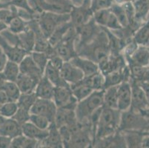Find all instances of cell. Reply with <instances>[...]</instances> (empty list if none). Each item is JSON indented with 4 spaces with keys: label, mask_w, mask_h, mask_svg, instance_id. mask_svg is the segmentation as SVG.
Masks as SVG:
<instances>
[{
    "label": "cell",
    "mask_w": 149,
    "mask_h": 148,
    "mask_svg": "<svg viewBox=\"0 0 149 148\" xmlns=\"http://www.w3.org/2000/svg\"><path fill=\"white\" fill-rule=\"evenodd\" d=\"M134 42L138 45L148 46L149 42V19L135 31Z\"/></svg>",
    "instance_id": "obj_30"
},
{
    "label": "cell",
    "mask_w": 149,
    "mask_h": 148,
    "mask_svg": "<svg viewBox=\"0 0 149 148\" xmlns=\"http://www.w3.org/2000/svg\"><path fill=\"white\" fill-rule=\"evenodd\" d=\"M10 143H11V138L0 136V148L10 147Z\"/></svg>",
    "instance_id": "obj_45"
},
{
    "label": "cell",
    "mask_w": 149,
    "mask_h": 148,
    "mask_svg": "<svg viewBox=\"0 0 149 148\" xmlns=\"http://www.w3.org/2000/svg\"><path fill=\"white\" fill-rule=\"evenodd\" d=\"M70 62L83 73L85 76H88L100 71V67L97 62L91 59L77 55L70 59Z\"/></svg>",
    "instance_id": "obj_15"
},
{
    "label": "cell",
    "mask_w": 149,
    "mask_h": 148,
    "mask_svg": "<svg viewBox=\"0 0 149 148\" xmlns=\"http://www.w3.org/2000/svg\"><path fill=\"white\" fill-rule=\"evenodd\" d=\"M54 90H55V86L43 75V76L38 81L34 92L37 98L53 99Z\"/></svg>",
    "instance_id": "obj_20"
},
{
    "label": "cell",
    "mask_w": 149,
    "mask_h": 148,
    "mask_svg": "<svg viewBox=\"0 0 149 148\" xmlns=\"http://www.w3.org/2000/svg\"><path fill=\"white\" fill-rule=\"evenodd\" d=\"M124 135L127 147H143L146 133L139 130H124L121 131Z\"/></svg>",
    "instance_id": "obj_22"
},
{
    "label": "cell",
    "mask_w": 149,
    "mask_h": 148,
    "mask_svg": "<svg viewBox=\"0 0 149 148\" xmlns=\"http://www.w3.org/2000/svg\"><path fill=\"white\" fill-rule=\"evenodd\" d=\"M113 3V0H91L90 7L93 13L99 10L110 8Z\"/></svg>",
    "instance_id": "obj_41"
},
{
    "label": "cell",
    "mask_w": 149,
    "mask_h": 148,
    "mask_svg": "<svg viewBox=\"0 0 149 148\" xmlns=\"http://www.w3.org/2000/svg\"><path fill=\"white\" fill-rule=\"evenodd\" d=\"M141 88H143V91L145 92L146 97H147L148 100L149 102V81H138Z\"/></svg>",
    "instance_id": "obj_46"
},
{
    "label": "cell",
    "mask_w": 149,
    "mask_h": 148,
    "mask_svg": "<svg viewBox=\"0 0 149 148\" xmlns=\"http://www.w3.org/2000/svg\"><path fill=\"white\" fill-rule=\"evenodd\" d=\"M91 0H85L83 5L73 7L70 12V21L75 28L88 22L93 17V12L90 7Z\"/></svg>",
    "instance_id": "obj_7"
},
{
    "label": "cell",
    "mask_w": 149,
    "mask_h": 148,
    "mask_svg": "<svg viewBox=\"0 0 149 148\" xmlns=\"http://www.w3.org/2000/svg\"><path fill=\"white\" fill-rule=\"evenodd\" d=\"M21 127L23 135L32 139H35L40 142L44 140L48 134V129L42 130L30 122H25L22 124Z\"/></svg>",
    "instance_id": "obj_21"
},
{
    "label": "cell",
    "mask_w": 149,
    "mask_h": 148,
    "mask_svg": "<svg viewBox=\"0 0 149 148\" xmlns=\"http://www.w3.org/2000/svg\"><path fill=\"white\" fill-rule=\"evenodd\" d=\"M82 81L93 90H102L105 88V76L100 70L92 75L85 76Z\"/></svg>",
    "instance_id": "obj_27"
},
{
    "label": "cell",
    "mask_w": 149,
    "mask_h": 148,
    "mask_svg": "<svg viewBox=\"0 0 149 148\" xmlns=\"http://www.w3.org/2000/svg\"><path fill=\"white\" fill-rule=\"evenodd\" d=\"M36 99H37V96H36L35 92L28 93H21L17 102L18 104L19 108H23V109L30 111Z\"/></svg>",
    "instance_id": "obj_35"
},
{
    "label": "cell",
    "mask_w": 149,
    "mask_h": 148,
    "mask_svg": "<svg viewBox=\"0 0 149 148\" xmlns=\"http://www.w3.org/2000/svg\"><path fill=\"white\" fill-rule=\"evenodd\" d=\"M132 3L136 21L139 24H143L142 22L146 21L149 16V0H134Z\"/></svg>",
    "instance_id": "obj_25"
},
{
    "label": "cell",
    "mask_w": 149,
    "mask_h": 148,
    "mask_svg": "<svg viewBox=\"0 0 149 148\" xmlns=\"http://www.w3.org/2000/svg\"><path fill=\"white\" fill-rule=\"evenodd\" d=\"M128 57L131 65L143 67H149V48L146 46L138 45Z\"/></svg>",
    "instance_id": "obj_17"
},
{
    "label": "cell",
    "mask_w": 149,
    "mask_h": 148,
    "mask_svg": "<svg viewBox=\"0 0 149 148\" xmlns=\"http://www.w3.org/2000/svg\"><path fill=\"white\" fill-rule=\"evenodd\" d=\"M6 81L7 79L6 78H5V75H4V73H2V71L0 72V88L5 84V82Z\"/></svg>",
    "instance_id": "obj_49"
},
{
    "label": "cell",
    "mask_w": 149,
    "mask_h": 148,
    "mask_svg": "<svg viewBox=\"0 0 149 148\" xmlns=\"http://www.w3.org/2000/svg\"><path fill=\"white\" fill-rule=\"evenodd\" d=\"M54 103L58 108H66L75 110L77 100L73 96L70 86L55 87L54 98Z\"/></svg>",
    "instance_id": "obj_5"
},
{
    "label": "cell",
    "mask_w": 149,
    "mask_h": 148,
    "mask_svg": "<svg viewBox=\"0 0 149 148\" xmlns=\"http://www.w3.org/2000/svg\"><path fill=\"white\" fill-rule=\"evenodd\" d=\"M36 20L40 31L48 39L59 25L70 21V13L58 14L52 12L42 11L39 13Z\"/></svg>",
    "instance_id": "obj_3"
},
{
    "label": "cell",
    "mask_w": 149,
    "mask_h": 148,
    "mask_svg": "<svg viewBox=\"0 0 149 148\" xmlns=\"http://www.w3.org/2000/svg\"><path fill=\"white\" fill-rule=\"evenodd\" d=\"M148 46H149V42H148Z\"/></svg>",
    "instance_id": "obj_54"
},
{
    "label": "cell",
    "mask_w": 149,
    "mask_h": 148,
    "mask_svg": "<svg viewBox=\"0 0 149 148\" xmlns=\"http://www.w3.org/2000/svg\"><path fill=\"white\" fill-rule=\"evenodd\" d=\"M0 47L10 61L19 63L28 53L19 45H14L9 43L2 35L0 34Z\"/></svg>",
    "instance_id": "obj_11"
},
{
    "label": "cell",
    "mask_w": 149,
    "mask_h": 148,
    "mask_svg": "<svg viewBox=\"0 0 149 148\" xmlns=\"http://www.w3.org/2000/svg\"><path fill=\"white\" fill-rule=\"evenodd\" d=\"M110 13H111V9L110 8L99 10V11L93 13V19L99 26L102 27V28H105Z\"/></svg>",
    "instance_id": "obj_40"
},
{
    "label": "cell",
    "mask_w": 149,
    "mask_h": 148,
    "mask_svg": "<svg viewBox=\"0 0 149 148\" xmlns=\"http://www.w3.org/2000/svg\"><path fill=\"white\" fill-rule=\"evenodd\" d=\"M132 88L129 81H125L117 87V109L124 112L131 108Z\"/></svg>",
    "instance_id": "obj_9"
},
{
    "label": "cell",
    "mask_w": 149,
    "mask_h": 148,
    "mask_svg": "<svg viewBox=\"0 0 149 148\" xmlns=\"http://www.w3.org/2000/svg\"><path fill=\"white\" fill-rule=\"evenodd\" d=\"M18 108L17 101H8L2 104L0 107V115L6 119L13 118L17 113Z\"/></svg>",
    "instance_id": "obj_37"
},
{
    "label": "cell",
    "mask_w": 149,
    "mask_h": 148,
    "mask_svg": "<svg viewBox=\"0 0 149 148\" xmlns=\"http://www.w3.org/2000/svg\"><path fill=\"white\" fill-rule=\"evenodd\" d=\"M29 122L42 130H48L52 122L45 116L39 114H30Z\"/></svg>",
    "instance_id": "obj_38"
},
{
    "label": "cell",
    "mask_w": 149,
    "mask_h": 148,
    "mask_svg": "<svg viewBox=\"0 0 149 148\" xmlns=\"http://www.w3.org/2000/svg\"><path fill=\"white\" fill-rule=\"evenodd\" d=\"M30 54L35 63L39 67V68L44 73L45 68L48 62H49V58H48V55L45 53L39 52V51H32L30 53Z\"/></svg>",
    "instance_id": "obj_39"
},
{
    "label": "cell",
    "mask_w": 149,
    "mask_h": 148,
    "mask_svg": "<svg viewBox=\"0 0 149 148\" xmlns=\"http://www.w3.org/2000/svg\"><path fill=\"white\" fill-rule=\"evenodd\" d=\"M8 101H10L8 96L7 93H5V90L2 88H0V104H5V103L8 102Z\"/></svg>",
    "instance_id": "obj_47"
},
{
    "label": "cell",
    "mask_w": 149,
    "mask_h": 148,
    "mask_svg": "<svg viewBox=\"0 0 149 148\" xmlns=\"http://www.w3.org/2000/svg\"><path fill=\"white\" fill-rule=\"evenodd\" d=\"M17 35H18L20 47L25 49L28 54L32 52L33 51L35 44L34 31L31 27H28L26 31Z\"/></svg>",
    "instance_id": "obj_26"
},
{
    "label": "cell",
    "mask_w": 149,
    "mask_h": 148,
    "mask_svg": "<svg viewBox=\"0 0 149 148\" xmlns=\"http://www.w3.org/2000/svg\"><path fill=\"white\" fill-rule=\"evenodd\" d=\"M54 123L59 128L62 126L72 127L79 123L77 119L75 110L66 108H58Z\"/></svg>",
    "instance_id": "obj_13"
},
{
    "label": "cell",
    "mask_w": 149,
    "mask_h": 148,
    "mask_svg": "<svg viewBox=\"0 0 149 148\" xmlns=\"http://www.w3.org/2000/svg\"><path fill=\"white\" fill-rule=\"evenodd\" d=\"M70 86L71 91H72L73 96L76 98L77 101L84 99L85 98L88 97L91 93H92V92L94 91L90 87L84 83L82 80L79 81L78 83L70 85Z\"/></svg>",
    "instance_id": "obj_31"
},
{
    "label": "cell",
    "mask_w": 149,
    "mask_h": 148,
    "mask_svg": "<svg viewBox=\"0 0 149 148\" xmlns=\"http://www.w3.org/2000/svg\"><path fill=\"white\" fill-rule=\"evenodd\" d=\"M99 27L100 26L97 24V23L95 22L92 17L91 19L89 20L88 22L85 23L77 28H75L77 34V39L79 40L77 47H80V46L87 44V43L90 42L91 41L93 40L100 31Z\"/></svg>",
    "instance_id": "obj_6"
},
{
    "label": "cell",
    "mask_w": 149,
    "mask_h": 148,
    "mask_svg": "<svg viewBox=\"0 0 149 148\" xmlns=\"http://www.w3.org/2000/svg\"><path fill=\"white\" fill-rule=\"evenodd\" d=\"M56 110H57V107L54 103V100L37 98L30 112L31 113L39 114L48 118L53 123L55 119Z\"/></svg>",
    "instance_id": "obj_8"
},
{
    "label": "cell",
    "mask_w": 149,
    "mask_h": 148,
    "mask_svg": "<svg viewBox=\"0 0 149 148\" xmlns=\"http://www.w3.org/2000/svg\"><path fill=\"white\" fill-rule=\"evenodd\" d=\"M60 73L63 80L70 85L78 83L85 77L83 73L70 61L64 62L60 68Z\"/></svg>",
    "instance_id": "obj_12"
},
{
    "label": "cell",
    "mask_w": 149,
    "mask_h": 148,
    "mask_svg": "<svg viewBox=\"0 0 149 148\" xmlns=\"http://www.w3.org/2000/svg\"><path fill=\"white\" fill-rule=\"evenodd\" d=\"M149 147V132L146 134V137H145L144 142H143V147Z\"/></svg>",
    "instance_id": "obj_51"
},
{
    "label": "cell",
    "mask_w": 149,
    "mask_h": 148,
    "mask_svg": "<svg viewBox=\"0 0 149 148\" xmlns=\"http://www.w3.org/2000/svg\"><path fill=\"white\" fill-rule=\"evenodd\" d=\"M117 87H108L103 90V107L117 109Z\"/></svg>",
    "instance_id": "obj_29"
},
{
    "label": "cell",
    "mask_w": 149,
    "mask_h": 148,
    "mask_svg": "<svg viewBox=\"0 0 149 148\" xmlns=\"http://www.w3.org/2000/svg\"><path fill=\"white\" fill-rule=\"evenodd\" d=\"M70 0H45L42 10L58 14L70 13L73 8Z\"/></svg>",
    "instance_id": "obj_14"
},
{
    "label": "cell",
    "mask_w": 149,
    "mask_h": 148,
    "mask_svg": "<svg viewBox=\"0 0 149 148\" xmlns=\"http://www.w3.org/2000/svg\"><path fill=\"white\" fill-rule=\"evenodd\" d=\"M131 88H132V96H131V109L140 113L149 108L148 100L145 94V92L143 91V88L139 85V82L135 81V82L131 84Z\"/></svg>",
    "instance_id": "obj_10"
},
{
    "label": "cell",
    "mask_w": 149,
    "mask_h": 148,
    "mask_svg": "<svg viewBox=\"0 0 149 148\" xmlns=\"http://www.w3.org/2000/svg\"><path fill=\"white\" fill-rule=\"evenodd\" d=\"M110 9L113 12V14L115 15L116 19H118L119 22L121 24L123 28H128L129 23H128V17H127V15L125 13V11L123 5L113 2L112 4L111 7L110 8Z\"/></svg>",
    "instance_id": "obj_34"
},
{
    "label": "cell",
    "mask_w": 149,
    "mask_h": 148,
    "mask_svg": "<svg viewBox=\"0 0 149 148\" xmlns=\"http://www.w3.org/2000/svg\"><path fill=\"white\" fill-rule=\"evenodd\" d=\"M121 113L118 109L108 108L106 107L101 108L96 125L94 141L112 135L118 131L121 119Z\"/></svg>",
    "instance_id": "obj_1"
},
{
    "label": "cell",
    "mask_w": 149,
    "mask_h": 148,
    "mask_svg": "<svg viewBox=\"0 0 149 148\" xmlns=\"http://www.w3.org/2000/svg\"><path fill=\"white\" fill-rule=\"evenodd\" d=\"M40 147L51 148L64 147V144L62 142L59 128L55 125L54 122L51 123L48 128V135L44 140L40 142Z\"/></svg>",
    "instance_id": "obj_18"
},
{
    "label": "cell",
    "mask_w": 149,
    "mask_h": 148,
    "mask_svg": "<svg viewBox=\"0 0 149 148\" xmlns=\"http://www.w3.org/2000/svg\"><path fill=\"white\" fill-rule=\"evenodd\" d=\"M103 90H94L88 97L77 102L75 113L78 122H88L97 110L103 107Z\"/></svg>",
    "instance_id": "obj_2"
},
{
    "label": "cell",
    "mask_w": 149,
    "mask_h": 148,
    "mask_svg": "<svg viewBox=\"0 0 149 148\" xmlns=\"http://www.w3.org/2000/svg\"><path fill=\"white\" fill-rule=\"evenodd\" d=\"M20 73L30 76L37 80H40L43 76V73L34 61L33 60L31 54H28L23 58L22 60L19 63Z\"/></svg>",
    "instance_id": "obj_16"
},
{
    "label": "cell",
    "mask_w": 149,
    "mask_h": 148,
    "mask_svg": "<svg viewBox=\"0 0 149 148\" xmlns=\"http://www.w3.org/2000/svg\"><path fill=\"white\" fill-rule=\"evenodd\" d=\"M20 135H22L21 124L12 118L5 119L0 126V136L7 137L12 139Z\"/></svg>",
    "instance_id": "obj_19"
},
{
    "label": "cell",
    "mask_w": 149,
    "mask_h": 148,
    "mask_svg": "<svg viewBox=\"0 0 149 148\" xmlns=\"http://www.w3.org/2000/svg\"><path fill=\"white\" fill-rule=\"evenodd\" d=\"M29 22L19 16L18 13L12 17L8 22V30L15 34H19L26 31L29 27Z\"/></svg>",
    "instance_id": "obj_28"
},
{
    "label": "cell",
    "mask_w": 149,
    "mask_h": 148,
    "mask_svg": "<svg viewBox=\"0 0 149 148\" xmlns=\"http://www.w3.org/2000/svg\"><path fill=\"white\" fill-rule=\"evenodd\" d=\"M149 81V67H147L146 68V72L144 73V76L143 77V79L141 80V81Z\"/></svg>",
    "instance_id": "obj_50"
},
{
    "label": "cell",
    "mask_w": 149,
    "mask_h": 148,
    "mask_svg": "<svg viewBox=\"0 0 149 148\" xmlns=\"http://www.w3.org/2000/svg\"><path fill=\"white\" fill-rule=\"evenodd\" d=\"M1 88L7 93L10 101H17L20 95H21V92H20L19 89L16 82L6 81Z\"/></svg>",
    "instance_id": "obj_36"
},
{
    "label": "cell",
    "mask_w": 149,
    "mask_h": 148,
    "mask_svg": "<svg viewBox=\"0 0 149 148\" xmlns=\"http://www.w3.org/2000/svg\"><path fill=\"white\" fill-rule=\"evenodd\" d=\"M44 2L45 0H29L31 8H33L36 13H40V12L42 11V8Z\"/></svg>",
    "instance_id": "obj_43"
},
{
    "label": "cell",
    "mask_w": 149,
    "mask_h": 148,
    "mask_svg": "<svg viewBox=\"0 0 149 148\" xmlns=\"http://www.w3.org/2000/svg\"><path fill=\"white\" fill-rule=\"evenodd\" d=\"M2 2H8L9 0H2Z\"/></svg>",
    "instance_id": "obj_53"
},
{
    "label": "cell",
    "mask_w": 149,
    "mask_h": 148,
    "mask_svg": "<svg viewBox=\"0 0 149 148\" xmlns=\"http://www.w3.org/2000/svg\"><path fill=\"white\" fill-rule=\"evenodd\" d=\"M8 61V57L6 56L5 53L2 51V49L0 47V72H2L3 70Z\"/></svg>",
    "instance_id": "obj_44"
},
{
    "label": "cell",
    "mask_w": 149,
    "mask_h": 148,
    "mask_svg": "<svg viewBox=\"0 0 149 148\" xmlns=\"http://www.w3.org/2000/svg\"><path fill=\"white\" fill-rule=\"evenodd\" d=\"M2 73H4L7 81L16 82L20 74V69L19 63L8 60L7 62Z\"/></svg>",
    "instance_id": "obj_33"
},
{
    "label": "cell",
    "mask_w": 149,
    "mask_h": 148,
    "mask_svg": "<svg viewBox=\"0 0 149 148\" xmlns=\"http://www.w3.org/2000/svg\"><path fill=\"white\" fill-rule=\"evenodd\" d=\"M30 114L31 112L29 110L23 109V108H18L17 113L14 116H13L12 119H15L19 124H22L27 122H29Z\"/></svg>",
    "instance_id": "obj_42"
},
{
    "label": "cell",
    "mask_w": 149,
    "mask_h": 148,
    "mask_svg": "<svg viewBox=\"0 0 149 148\" xmlns=\"http://www.w3.org/2000/svg\"><path fill=\"white\" fill-rule=\"evenodd\" d=\"M38 81L39 80L33 77L20 73L19 76L16 81V83L21 93H28L35 91Z\"/></svg>",
    "instance_id": "obj_24"
},
{
    "label": "cell",
    "mask_w": 149,
    "mask_h": 148,
    "mask_svg": "<svg viewBox=\"0 0 149 148\" xmlns=\"http://www.w3.org/2000/svg\"><path fill=\"white\" fill-rule=\"evenodd\" d=\"M40 145V142L35 139L28 138L23 135L15 137L11 139L10 147L12 148H33Z\"/></svg>",
    "instance_id": "obj_32"
},
{
    "label": "cell",
    "mask_w": 149,
    "mask_h": 148,
    "mask_svg": "<svg viewBox=\"0 0 149 148\" xmlns=\"http://www.w3.org/2000/svg\"><path fill=\"white\" fill-rule=\"evenodd\" d=\"M74 7H79L83 5L85 0H70Z\"/></svg>",
    "instance_id": "obj_48"
},
{
    "label": "cell",
    "mask_w": 149,
    "mask_h": 148,
    "mask_svg": "<svg viewBox=\"0 0 149 148\" xmlns=\"http://www.w3.org/2000/svg\"><path fill=\"white\" fill-rule=\"evenodd\" d=\"M5 119H6V118L3 117V116H2L1 115H0V126L2 125V124L4 122H5Z\"/></svg>",
    "instance_id": "obj_52"
},
{
    "label": "cell",
    "mask_w": 149,
    "mask_h": 148,
    "mask_svg": "<svg viewBox=\"0 0 149 148\" xmlns=\"http://www.w3.org/2000/svg\"><path fill=\"white\" fill-rule=\"evenodd\" d=\"M149 127V119L143 116L138 111L130 108L121 113V119L119 126L120 131L139 130L145 131Z\"/></svg>",
    "instance_id": "obj_4"
},
{
    "label": "cell",
    "mask_w": 149,
    "mask_h": 148,
    "mask_svg": "<svg viewBox=\"0 0 149 148\" xmlns=\"http://www.w3.org/2000/svg\"><path fill=\"white\" fill-rule=\"evenodd\" d=\"M43 75L48 79L55 87L68 86L70 85L62 78L60 70L53 65L51 62H48L45 68Z\"/></svg>",
    "instance_id": "obj_23"
}]
</instances>
